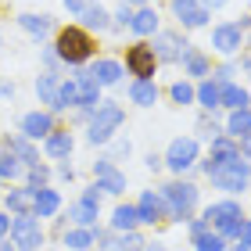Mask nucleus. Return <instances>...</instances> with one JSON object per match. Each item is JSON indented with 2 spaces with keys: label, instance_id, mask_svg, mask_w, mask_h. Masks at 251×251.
I'll use <instances>...</instances> for the list:
<instances>
[{
  "label": "nucleus",
  "instance_id": "24",
  "mask_svg": "<svg viewBox=\"0 0 251 251\" xmlns=\"http://www.w3.org/2000/svg\"><path fill=\"white\" fill-rule=\"evenodd\" d=\"M58 86H61V83L54 79V72H43V75L36 79V97H40L50 111H54V104H58Z\"/></svg>",
  "mask_w": 251,
  "mask_h": 251
},
{
  "label": "nucleus",
  "instance_id": "25",
  "mask_svg": "<svg viewBox=\"0 0 251 251\" xmlns=\"http://www.w3.org/2000/svg\"><path fill=\"white\" fill-rule=\"evenodd\" d=\"M226 133H230L233 140H241L244 133H251V108H237V111H230V119H226Z\"/></svg>",
  "mask_w": 251,
  "mask_h": 251
},
{
  "label": "nucleus",
  "instance_id": "19",
  "mask_svg": "<svg viewBox=\"0 0 251 251\" xmlns=\"http://www.w3.org/2000/svg\"><path fill=\"white\" fill-rule=\"evenodd\" d=\"M4 204L15 215H22V212H32V204H36V187H22V190H7V198H4Z\"/></svg>",
  "mask_w": 251,
  "mask_h": 251
},
{
  "label": "nucleus",
  "instance_id": "46",
  "mask_svg": "<svg viewBox=\"0 0 251 251\" xmlns=\"http://www.w3.org/2000/svg\"><path fill=\"white\" fill-rule=\"evenodd\" d=\"M241 241L251 244V219H244V233H241Z\"/></svg>",
  "mask_w": 251,
  "mask_h": 251
},
{
  "label": "nucleus",
  "instance_id": "13",
  "mask_svg": "<svg viewBox=\"0 0 251 251\" xmlns=\"http://www.w3.org/2000/svg\"><path fill=\"white\" fill-rule=\"evenodd\" d=\"M22 133L29 136V140H47V136L54 133V115L50 111H29L25 119H22Z\"/></svg>",
  "mask_w": 251,
  "mask_h": 251
},
{
  "label": "nucleus",
  "instance_id": "17",
  "mask_svg": "<svg viewBox=\"0 0 251 251\" xmlns=\"http://www.w3.org/2000/svg\"><path fill=\"white\" fill-rule=\"evenodd\" d=\"M233 215H244L241 212V201H233V198H226V201H215L204 208V219H208L212 226H219L223 219H233Z\"/></svg>",
  "mask_w": 251,
  "mask_h": 251
},
{
  "label": "nucleus",
  "instance_id": "8",
  "mask_svg": "<svg viewBox=\"0 0 251 251\" xmlns=\"http://www.w3.org/2000/svg\"><path fill=\"white\" fill-rule=\"evenodd\" d=\"M190 50V43L179 32H154V54L158 61H183Z\"/></svg>",
  "mask_w": 251,
  "mask_h": 251
},
{
  "label": "nucleus",
  "instance_id": "16",
  "mask_svg": "<svg viewBox=\"0 0 251 251\" xmlns=\"http://www.w3.org/2000/svg\"><path fill=\"white\" fill-rule=\"evenodd\" d=\"M43 151H47V158H54V162H65V158L72 154V133L68 129H54L47 136V144H43Z\"/></svg>",
  "mask_w": 251,
  "mask_h": 251
},
{
  "label": "nucleus",
  "instance_id": "38",
  "mask_svg": "<svg viewBox=\"0 0 251 251\" xmlns=\"http://www.w3.org/2000/svg\"><path fill=\"white\" fill-rule=\"evenodd\" d=\"M208 219H204V215H201V219H190V237H198V233H204V230H208Z\"/></svg>",
  "mask_w": 251,
  "mask_h": 251
},
{
  "label": "nucleus",
  "instance_id": "34",
  "mask_svg": "<svg viewBox=\"0 0 251 251\" xmlns=\"http://www.w3.org/2000/svg\"><path fill=\"white\" fill-rule=\"evenodd\" d=\"M22 169H25V165H22L18 158L4 147V151H0V179H7V183H11V179H18V176H22Z\"/></svg>",
  "mask_w": 251,
  "mask_h": 251
},
{
  "label": "nucleus",
  "instance_id": "14",
  "mask_svg": "<svg viewBox=\"0 0 251 251\" xmlns=\"http://www.w3.org/2000/svg\"><path fill=\"white\" fill-rule=\"evenodd\" d=\"M4 147H7V151L15 154V158H18V162L25 165V169L40 165V151L29 144V136H25V133H22V136H7V140H4Z\"/></svg>",
  "mask_w": 251,
  "mask_h": 251
},
{
  "label": "nucleus",
  "instance_id": "41",
  "mask_svg": "<svg viewBox=\"0 0 251 251\" xmlns=\"http://www.w3.org/2000/svg\"><path fill=\"white\" fill-rule=\"evenodd\" d=\"M237 144H241V154H244L248 162H251V133H244V136H241V140H237Z\"/></svg>",
  "mask_w": 251,
  "mask_h": 251
},
{
  "label": "nucleus",
  "instance_id": "49",
  "mask_svg": "<svg viewBox=\"0 0 251 251\" xmlns=\"http://www.w3.org/2000/svg\"><path fill=\"white\" fill-rule=\"evenodd\" d=\"M144 251H169V248H162V244H147Z\"/></svg>",
  "mask_w": 251,
  "mask_h": 251
},
{
  "label": "nucleus",
  "instance_id": "51",
  "mask_svg": "<svg viewBox=\"0 0 251 251\" xmlns=\"http://www.w3.org/2000/svg\"><path fill=\"white\" fill-rule=\"evenodd\" d=\"M0 251H18V248H11V244H0Z\"/></svg>",
  "mask_w": 251,
  "mask_h": 251
},
{
  "label": "nucleus",
  "instance_id": "20",
  "mask_svg": "<svg viewBox=\"0 0 251 251\" xmlns=\"http://www.w3.org/2000/svg\"><path fill=\"white\" fill-rule=\"evenodd\" d=\"M90 72H94V79H97L100 86H115L119 79H122V65L111 61V58H100V61H94V68H90Z\"/></svg>",
  "mask_w": 251,
  "mask_h": 251
},
{
  "label": "nucleus",
  "instance_id": "44",
  "mask_svg": "<svg viewBox=\"0 0 251 251\" xmlns=\"http://www.w3.org/2000/svg\"><path fill=\"white\" fill-rule=\"evenodd\" d=\"M7 233H11V219H7L4 212H0V237H7Z\"/></svg>",
  "mask_w": 251,
  "mask_h": 251
},
{
  "label": "nucleus",
  "instance_id": "50",
  "mask_svg": "<svg viewBox=\"0 0 251 251\" xmlns=\"http://www.w3.org/2000/svg\"><path fill=\"white\" fill-rule=\"evenodd\" d=\"M122 4H126V0H122ZM129 4H140V7H147V0H129Z\"/></svg>",
  "mask_w": 251,
  "mask_h": 251
},
{
  "label": "nucleus",
  "instance_id": "21",
  "mask_svg": "<svg viewBox=\"0 0 251 251\" xmlns=\"http://www.w3.org/2000/svg\"><path fill=\"white\" fill-rule=\"evenodd\" d=\"M129 29L136 32V36H154V32H158V11H151V7H140V11H133V22H129Z\"/></svg>",
  "mask_w": 251,
  "mask_h": 251
},
{
  "label": "nucleus",
  "instance_id": "35",
  "mask_svg": "<svg viewBox=\"0 0 251 251\" xmlns=\"http://www.w3.org/2000/svg\"><path fill=\"white\" fill-rule=\"evenodd\" d=\"M169 97H173L176 104H190V100H198V90H194L190 83H183V79H179V83L169 86Z\"/></svg>",
  "mask_w": 251,
  "mask_h": 251
},
{
  "label": "nucleus",
  "instance_id": "30",
  "mask_svg": "<svg viewBox=\"0 0 251 251\" xmlns=\"http://www.w3.org/2000/svg\"><path fill=\"white\" fill-rule=\"evenodd\" d=\"M65 108H79V83L75 79H68V83L58 86V104H54V111H65Z\"/></svg>",
  "mask_w": 251,
  "mask_h": 251
},
{
  "label": "nucleus",
  "instance_id": "42",
  "mask_svg": "<svg viewBox=\"0 0 251 251\" xmlns=\"http://www.w3.org/2000/svg\"><path fill=\"white\" fill-rule=\"evenodd\" d=\"M65 7L72 11V15H83V7H86V0H65Z\"/></svg>",
  "mask_w": 251,
  "mask_h": 251
},
{
  "label": "nucleus",
  "instance_id": "22",
  "mask_svg": "<svg viewBox=\"0 0 251 251\" xmlns=\"http://www.w3.org/2000/svg\"><path fill=\"white\" fill-rule=\"evenodd\" d=\"M129 100H133V104H140V108H151L154 100H158L154 79H136V83L129 86Z\"/></svg>",
  "mask_w": 251,
  "mask_h": 251
},
{
  "label": "nucleus",
  "instance_id": "39",
  "mask_svg": "<svg viewBox=\"0 0 251 251\" xmlns=\"http://www.w3.org/2000/svg\"><path fill=\"white\" fill-rule=\"evenodd\" d=\"M230 75H233V65H223L219 72H215V83H219V86H223V83H230Z\"/></svg>",
  "mask_w": 251,
  "mask_h": 251
},
{
  "label": "nucleus",
  "instance_id": "52",
  "mask_svg": "<svg viewBox=\"0 0 251 251\" xmlns=\"http://www.w3.org/2000/svg\"><path fill=\"white\" fill-rule=\"evenodd\" d=\"M248 47H251V36H248Z\"/></svg>",
  "mask_w": 251,
  "mask_h": 251
},
{
  "label": "nucleus",
  "instance_id": "18",
  "mask_svg": "<svg viewBox=\"0 0 251 251\" xmlns=\"http://www.w3.org/2000/svg\"><path fill=\"white\" fill-rule=\"evenodd\" d=\"M219 104H223V108H230V111H237V108H248V104H251V97H248V90H244V86H237V83H223V86H219Z\"/></svg>",
  "mask_w": 251,
  "mask_h": 251
},
{
  "label": "nucleus",
  "instance_id": "27",
  "mask_svg": "<svg viewBox=\"0 0 251 251\" xmlns=\"http://www.w3.org/2000/svg\"><path fill=\"white\" fill-rule=\"evenodd\" d=\"M18 25L25 29V32H32L36 40H43V36H47V32L54 29V22H50L47 15H22V18H18Z\"/></svg>",
  "mask_w": 251,
  "mask_h": 251
},
{
  "label": "nucleus",
  "instance_id": "26",
  "mask_svg": "<svg viewBox=\"0 0 251 251\" xmlns=\"http://www.w3.org/2000/svg\"><path fill=\"white\" fill-rule=\"evenodd\" d=\"M136 223H140V212H136V204H119L115 215H111V230H136Z\"/></svg>",
  "mask_w": 251,
  "mask_h": 251
},
{
  "label": "nucleus",
  "instance_id": "48",
  "mask_svg": "<svg viewBox=\"0 0 251 251\" xmlns=\"http://www.w3.org/2000/svg\"><path fill=\"white\" fill-rule=\"evenodd\" d=\"M204 4H208V11H212V7H223L226 0H204Z\"/></svg>",
  "mask_w": 251,
  "mask_h": 251
},
{
  "label": "nucleus",
  "instance_id": "37",
  "mask_svg": "<svg viewBox=\"0 0 251 251\" xmlns=\"http://www.w3.org/2000/svg\"><path fill=\"white\" fill-rule=\"evenodd\" d=\"M198 129L208 136V140H215V136H219V126H215V119H201V122H198Z\"/></svg>",
  "mask_w": 251,
  "mask_h": 251
},
{
  "label": "nucleus",
  "instance_id": "45",
  "mask_svg": "<svg viewBox=\"0 0 251 251\" xmlns=\"http://www.w3.org/2000/svg\"><path fill=\"white\" fill-rule=\"evenodd\" d=\"M58 176H61V179H68V183H72V176H75V173H72V165H61V169H58Z\"/></svg>",
  "mask_w": 251,
  "mask_h": 251
},
{
  "label": "nucleus",
  "instance_id": "5",
  "mask_svg": "<svg viewBox=\"0 0 251 251\" xmlns=\"http://www.w3.org/2000/svg\"><path fill=\"white\" fill-rule=\"evenodd\" d=\"M11 241L18 251H40L43 248V226L36 212H22L11 219Z\"/></svg>",
  "mask_w": 251,
  "mask_h": 251
},
{
  "label": "nucleus",
  "instance_id": "29",
  "mask_svg": "<svg viewBox=\"0 0 251 251\" xmlns=\"http://www.w3.org/2000/svg\"><path fill=\"white\" fill-rule=\"evenodd\" d=\"M194 248H198V251H226V237H223L219 230H212V226H208L204 233L194 237Z\"/></svg>",
  "mask_w": 251,
  "mask_h": 251
},
{
  "label": "nucleus",
  "instance_id": "7",
  "mask_svg": "<svg viewBox=\"0 0 251 251\" xmlns=\"http://www.w3.org/2000/svg\"><path fill=\"white\" fill-rule=\"evenodd\" d=\"M154 65H158V54H154V47H147V43H136V47L126 50V68H129V75H136V79H154Z\"/></svg>",
  "mask_w": 251,
  "mask_h": 251
},
{
  "label": "nucleus",
  "instance_id": "40",
  "mask_svg": "<svg viewBox=\"0 0 251 251\" xmlns=\"http://www.w3.org/2000/svg\"><path fill=\"white\" fill-rule=\"evenodd\" d=\"M115 22H119V25H129V22H133V11L122 4V7H119V15H115Z\"/></svg>",
  "mask_w": 251,
  "mask_h": 251
},
{
  "label": "nucleus",
  "instance_id": "33",
  "mask_svg": "<svg viewBox=\"0 0 251 251\" xmlns=\"http://www.w3.org/2000/svg\"><path fill=\"white\" fill-rule=\"evenodd\" d=\"M183 72L187 75H208L212 72V65H208V58H204V54L201 50H187V58H183Z\"/></svg>",
  "mask_w": 251,
  "mask_h": 251
},
{
  "label": "nucleus",
  "instance_id": "23",
  "mask_svg": "<svg viewBox=\"0 0 251 251\" xmlns=\"http://www.w3.org/2000/svg\"><path fill=\"white\" fill-rule=\"evenodd\" d=\"M58 208H61L58 190H50V187H36V204H32V212H36L40 219H47V215H54Z\"/></svg>",
  "mask_w": 251,
  "mask_h": 251
},
{
  "label": "nucleus",
  "instance_id": "47",
  "mask_svg": "<svg viewBox=\"0 0 251 251\" xmlns=\"http://www.w3.org/2000/svg\"><path fill=\"white\" fill-rule=\"evenodd\" d=\"M230 251H251V244H244V241H237V244H233Z\"/></svg>",
  "mask_w": 251,
  "mask_h": 251
},
{
  "label": "nucleus",
  "instance_id": "9",
  "mask_svg": "<svg viewBox=\"0 0 251 251\" xmlns=\"http://www.w3.org/2000/svg\"><path fill=\"white\" fill-rule=\"evenodd\" d=\"M94 176H97L100 194H122V190H126V173H122V169H115V162H111V158H100V162H94Z\"/></svg>",
  "mask_w": 251,
  "mask_h": 251
},
{
  "label": "nucleus",
  "instance_id": "11",
  "mask_svg": "<svg viewBox=\"0 0 251 251\" xmlns=\"http://www.w3.org/2000/svg\"><path fill=\"white\" fill-rule=\"evenodd\" d=\"M136 212H140V223H162L169 219V204L162 198V190H144L140 194V201H136Z\"/></svg>",
  "mask_w": 251,
  "mask_h": 251
},
{
  "label": "nucleus",
  "instance_id": "6",
  "mask_svg": "<svg viewBox=\"0 0 251 251\" xmlns=\"http://www.w3.org/2000/svg\"><path fill=\"white\" fill-rule=\"evenodd\" d=\"M194 162H198V140H194V136H176V140L169 144V151H165V165L173 169V173H183Z\"/></svg>",
  "mask_w": 251,
  "mask_h": 251
},
{
  "label": "nucleus",
  "instance_id": "43",
  "mask_svg": "<svg viewBox=\"0 0 251 251\" xmlns=\"http://www.w3.org/2000/svg\"><path fill=\"white\" fill-rule=\"evenodd\" d=\"M165 165V158H158V154H147V169H162Z\"/></svg>",
  "mask_w": 251,
  "mask_h": 251
},
{
  "label": "nucleus",
  "instance_id": "4",
  "mask_svg": "<svg viewBox=\"0 0 251 251\" xmlns=\"http://www.w3.org/2000/svg\"><path fill=\"white\" fill-rule=\"evenodd\" d=\"M162 198L169 204V219L173 223H187L194 208H198V187L187 179H173L169 187H162Z\"/></svg>",
  "mask_w": 251,
  "mask_h": 251
},
{
  "label": "nucleus",
  "instance_id": "2",
  "mask_svg": "<svg viewBox=\"0 0 251 251\" xmlns=\"http://www.w3.org/2000/svg\"><path fill=\"white\" fill-rule=\"evenodd\" d=\"M126 122V111L122 104H115V100H100L97 111L90 115V126H86V140L90 144H108L111 136H115V129Z\"/></svg>",
  "mask_w": 251,
  "mask_h": 251
},
{
  "label": "nucleus",
  "instance_id": "10",
  "mask_svg": "<svg viewBox=\"0 0 251 251\" xmlns=\"http://www.w3.org/2000/svg\"><path fill=\"white\" fill-rule=\"evenodd\" d=\"M241 40H244V29L237 22H223V25L212 29V47L219 54H237L241 50Z\"/></svg>",
  "mask_w": 251,
  "mask_h": 251
},
{
  "label": "nucleus",
  "instance_id": "31",
  "mask_svg": "<svg viewBox=\"0 0 251 251\" xmlns=\"http://www.w3.org/2000/svg\"><path fill=\"white\" fill-rule=\"evenodd\" d=\"M198 100H201V108H204V111L223 108V104H219V83H215V79H204V83L198 86Z\"/></svg>",
  "mask_w": 251,
  "mask_h": 251
},
{
  "label": "nucleus",
  "instance_id": "15",
  "mask_svg": "<svg viewBox=\"0 0 251 251\" xmlns=\"http://www.w3.org/2000/svg\"><path fill=\"white\" fill-rule=\"evenodd\" d=\"M97 208H100V201L79 198V201L68 204V219H72L75 226H94V223H97Z\"/></svg>",
  "mask_w": 251,
  "mask_h": 251
},
{
  "label": "nucleus",
  "instance_id": "3",
  "mask_svg": "<svg viewBox=\"0 0 251 251\" xmlns=\"http://www.w3.org/2000/svg\"><path fill=\"white\" fill-rule=\"evenodd\" d=\"M54 50H58V58L65 65H83L94 58V40H90V32L86 29H79V25H68L58 32V43H54Z\"/></svg>",
  "mask_w": 251,
  "mask_h": 251
},
{
  "label": "nucleus",
  "instance_id": "12",
  "mask_svg": "<svg viewBox=\"0 0 251 251\" xmlns=\"http://www.w3.org/2000/svg\"><path fill=\"white\" fill-rule=\"evenodd\" d=\"M173 11L187 29H201L208 22V4L204 0H173Z\"/></svg>",
  "mask_w": 251,
  "mask_h": 251
},
{
  "label": "nucleus",
  "instance_id": "36",
  "mask_svg": "<svg viewBox=\"0 0 251 251\" xmlns=\"http://www.w3.org/2000/svg\"><path fill=\"white\" fill-rule=\"evenodd\" d=\"M47 179H50L47 165H32L29 169V187H47Z\"/></svg>",
  "mask_w": 251,
  "mask_h": 251
},
{
  "label": "nucleus",
  "instance_id": "32",
  "mask_svg": "<svg viewBox=\"0 0 251 251\" xmlns=\"http://www.w3.org/2000/svg\"><path fill=\"white\" fill-rule=\"evenodd\" d=\"M108 22H111V15L100 4H86L83 7V25L86 29H108Z\"/></svg>",
  "mask_w": 251,
  "mask_h": 251
},
{
  "label": "nucleus",
  "instance_id": "1",
  "mask_svg": "<svg viewBox=\"0 0 251 251\" xmlns=\"http://www.w3.org/2000/svg\"><path fill=\"white\" fill-rule=\"evenodd\" d=\"M201 173L219 190H230V194H244L251 183V162L244 154H237V158H212L208 154V162H201Z\"/></svg>",
  "mask_w": 251,
  "mask_h": 251
},
{
  "label": "nucleus",
  "instance_id": "28",
  "mask_svg": "<svg viewBox=\"0 0 251 251\" xmlns=\"http://www.w3.org/2000/svg\"><path fill=\"white\" fill-rule=\"evenodd\" d=\"M94 241H97V233L90 230V226H75V230L65 233V248H72V251H86Z\"/></svg>",
  "mask_w": 251,
  "mask_h": 251
}]
</instances>
